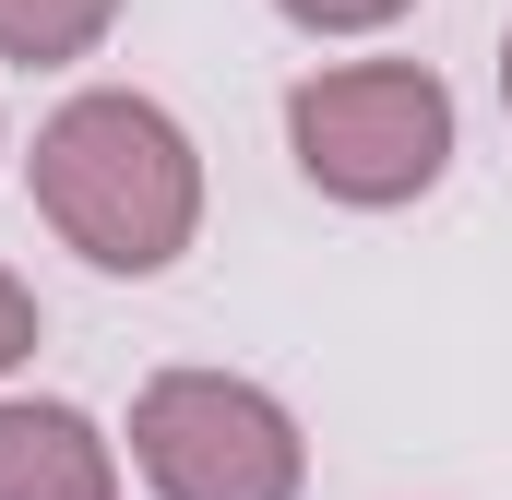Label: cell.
Here are the masks:
<instances>
[{"label": "cell", "mask_w": 512, "mask_h": 500, "mask_svg": "<svg viewBox=\"0 0 512 500\" xmlns=\"http://www.w3.org/2000/svg\"><path fill=\"white\" fill-rule=\"evenodd\" d=\"M108 24H120V0H0V60L60 72V60H96Z\"/></svg>", "instance_id": "5b68a950"}, {"label": "cell", "mask_w": 512, "mask_h": 500, "mask_svg": "<svg viewBox=\"0 0 512 500\" xmlns=\"http://www.w3.org/2000/svg\"><path fill=\"white\" fill-rule=\"evenodd\" d=\"M36 334H48V322H36V286H24V274L0 262V381H12L24 358H36Z\"/></svg>", "instance_id": "52a82bcc"}, {"label": "cell", "mask_w": 512, "mask_h": 500, "mask_svg": "<svg viewBox=\"0 0 512 500\" xmlns=\"http://www.w3.org/2000/svg\"><path fill=\"white\" fill-rule=\"evenodd\" d=\"M501 108H512V24H501Z\"/></svg>", "instance_id": "ba28073f"}, {"label": "cell", "mask_w": 512, "mask_h": 500, "mask_svg": "<svg viewBox=\"0 0 512 500\" xmlns=\"http://www.w3.org/2000/svg\"><path fill=\"white\" fill-rule=\"evenodd\" d=\"M0 500H120V441L60 393H0Z\"/></svg>", "instance_id": "277c9868"}, {"label": "cell", "mask_w": 512, "mask_h": 500, "mask_svg": "<svg viewBox=\"0 0 512 500\" xmlns=\"http://www.w3.org/2000/svg\"><path fill=\"white\" fill-rule=\"evenodd\" d=\"M298 36H382V24H405L417 0H274Z\"/></svg>", "instance_id": "8992f818"}, {"label": "cell", "mask_w": 512, "mask_h": 500, "mask_svg": "<svg viewBox=\"0 0 512 500\" xmlns=\"http://www.w3.org/2000/svg\"><path fill=\"white\" fill-rule=\"evenodd\" d=\"M131 477L155 500H298L310 441H298L286 393L239 370H155L131 393Z\"/></svg>", "instance_id": "3957f363"}, {"label": "cell", "mask_w": 512, "mask_h": 500, "mask_svg": "<svg viewBox=\"0 0 512 500\" xmlns=\"http://www.w3.org/2000/svg\"><path fill=\"white\" fill-rule=\"evenodd\" d=\"M286 155L322 203L346 215H405L453 167V84L429 60H334L286 84Z\"/></svg>", "instance_id": "7a4b0ae2"}, {"label": "cell", "mask_w": 512, "mask_h": 500, "mask_svg": "<svg viewBox=\"0 0 512 500\" xmlns=\"http://www.w3.org/2000/svg\"><path fill=\"white\" fill-rule=\"evenodd\" d=\"M24 179H36L48 239L84 250L96 274H131V286L167 274L179 250L203 239V143L167 120L155 96H131V84L60 96V108L36 120Z\"/></svg>", "instance_id": "6da1fadb"}]
</instances>
